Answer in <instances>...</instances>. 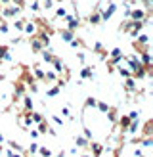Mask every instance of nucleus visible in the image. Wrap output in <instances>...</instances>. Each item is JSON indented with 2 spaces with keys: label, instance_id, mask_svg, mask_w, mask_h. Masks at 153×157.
<instances>
[{
  "label": "nucleus",
  "instance_id": "obj_49",
  "mask_svg": "<svg viewBox=\"0 0 153 157\" xmlns=\"http://www.w3.org/2000/svg\"><path fill=\"white\" fill-rule=\"evenodd\" d=\"M54 2H59V4H61V2H63V0H54Z\"/></svg>",
  "mask_w": 153,
  "mask_h": 157
},
{
  "label": "nucleus",
  "instance_id": "obj_27",
  "mask_svg": "<svg viewBox=\"0 0 153 157\" xmlns=\"http://www.w3.org/2000/svg\"><path fill=\"white\" fill-rule=\"evenodd\" d=\"M31 121L38 124V123H42V121H44V117H42L40 113H35V111H31Z\"/></svg>",
  "mask_w": 153,
  "mask_h": 157
},
{
  "label": "nucleus",
  "instance_id": "obj_43",
  "mask_svg": "<svg viewBox=\"0 0 153 157\" xmlns=\"http://www.w3.org/2000/svg\"><path fill=\"white\" fill-rule=\"evenodd\" d=\"M134 155H136V157H144V151L138 147V150H134Z\"/></svg>",
  "mask_w": 153,
  "mask_h": 157
},
{
  "label": "nucleus",
  "instance_id": "obj_39",
  "mask_svg": "<svg viewBox=\"0 0 153 157\" xmlns=\"http://www.w3.org/2000/svg\"><path fill=\"white\" fill-rule=\"evenodd\" d=\"M52 121H54V123H56V124H58V127H61V124H63V121H61V119H59V117H58V115H52Z\"/></svg>",
  "mask_w": 153,
  "mask_h": 157
},
{
  "label": "nucleus",
  "instance_id": "obj_30",
  "mask_svg": "<svg viewBox=\"0 0 153 157\" xmlns=\"http://www.w3.org/2000/svg\"><path fill=\"white\" fill-rule=\"evenodd\" d=\"M0 33H4V35L10 33V27H8V23L4 19H0Z\"/></svg>",
  "mask_w": 153,
  "mask_h": 157
},
{
  "label": "nucleus",
  "instance_id": "obj_47",
  "mask_svg": "<svg viewBox=\"0 0 153 157\" xmlns=\"http://www.w3.org/2000/svg\"><path fill=\"white\" fill-rule=\"evenodd\" d=\"M58 157H65V153H63V151H59V155H58Z\"/></svg>",
  "mask_w": 153,
  "mask_h": 157
},
{
  "label": "nucleus",
  "instance_id": "obj_9",
  "mask_svg": "<svg viewBox=\"0 0 153 157\" xmlns=\"http://www.w3.org/2000/svg\"><path fill=\"white\" fill-rule=\"evenodd\" d=\"M52 65L56 67V71H54V73H56V75H58V73H63V71H65V65H63V61H61V58H58V56L54 58V61H52Z\"/></svg>",
  "mask_w": 153,
  "mask_h": 157
},
{
  "label": "nucleus",
  "instance_id": "obj_42",
  "mask_svg": "<svg viewBox=\"0 0 153 157\" xmlns=\"http://www.w3.org/2000/svg\"><path fill=\"white\" fill-rule=\"evenodd\" d=\"M76 56H79V61H80V63H84V61H86V56H84L82 52H79V54H76Z\"/></svg>",
  "mask_w": 153,
  "mask_h": 157
},
{
  "label": "nucleus",
  "instance_id": "obj_37",
  "mask_svg": "<svg viewBox=\"0 0 153 157\" xmlns=\"http://www.w3.org/2000/svg\"><path fill=\"white\" fill-rule=\"evenodd\" d=\"M40 6H44V10H52V6H54V0H42Z\"/></svg>",
  "mask_w": 153,
  "mask_h": 157
},
{
  "label": "nucleus",
  "instance_id": "obj_24",
  "mask_svg": "<svg viewBox=\"0 0 153 157\" xmlns=\"http://www.w3.org/2000/svg\"><path fill=\"white\" fill-rule=\"evenodd\" d=\"M96 107H98L102 113H107V111L111 109V105H109V104H105V101H98V104H96Z\"/></svg>",
  "mask_w": 153,
  "mask_h": 157
},
{
  "label": "nucleus",
  "instance_id": "obj_21",
  "mask_svg": "<svg viewBox=\"0 0 153 157\" xmlns=\"http://www.w3.org/2000/svg\"><path fill=\"white\" fill-rule=\"evenodd\" d=\"M23 31H25L27 35H35V33H36V25H35V21L25 23V27H23Z\"/></svg>",
  "mask_w": 153,
  "mask_h": 157
},
{
  "label": "nucleus",
  "instance_id": "obj_26",
  "mask_svg": "<svg viewBox=\"0 0 153 157\" xmlns=\"http://www.w3.org/2000/svg\"><path fill=\"white\" fill-rule=\"evenodd\" d=\"M38 147H40V146H38L36 142H33V144L29 146V150H27V155H25V157H29V155H35V153L38 151Z\"/></svg>",
  "mask_w": 153,
  "mask_h": 157
},
{
  "label": "nucleus",
  "instance_id": "obj_32",
  "mask_svg": "<svg viewBox=\"0 0 153 157\" xmlns=\"http://www.w3.org/2000/svg\"><path fill=\"white\" fill-rule=\"evenodd\" d=\"M107 117H109V121L111 123H115V121H117V109H109V111H107Z\"/></svg>",
  "mask_w": 153,
  "mask_h": 157
},
{
  "label": "nucleus",
  "instance_id": "obj_15",
  "mask_svg": "<svg viewBox=\"0 0 153 157\" xmlns=\"http://www.w3.org/2000/svg\"><path fill=\"white\" fill-rule=\"evenodd\" d=\"M75 144L79 147H82V150H88V146H90V142L84 136H75Z\"/></svg>",
  "mask_w": 153,
  "mask_h": 157
},
{
  "label": "nucleus",
  "instance_id": "obj_44",
  "mask_svg": "<svg viewBox=\"0 0 153 157\" xmlns=\"http://www.w3.org/2000/svg\"><path fill=\"white\" fill-rule=\"evenodd\" d=\"M0 4H10V0H0Z\"/></svg>",
  "mask_w": 153,
  "mask_h": 157
},
{
  "label": "nucleus",
  "instance_id": "obj_29",
  "mask_svg": "<svg viewBox=\"0 0 153 157\" xmlns=\"http://www.w3.org/2000/svg\"><path fill=\"white\" fill-rule=\"evenodd\" d=\"M25 23H27L25 19H15V21H13V27L17 29V31H23V27H25Z\"/></svg>",
  "mask_w": 153,
  "mask_h": 157
},
{
  "label": "nucleus",
  "instance_id": "obj_46",
  "mask_svg": "<svg viewBox=\"0 0 153 157\" xmlns=\"http://www.w3.org/2000/svg\"><path fill=\"white\" fill-rule=\"evenodd\" d=\"M4 142V136H2V132H0V144H2Z\"/></svg>",
  "mask_w": 153,
  "mask_h": 157
},
{
  "label": "nucleus",
  "instance_id": "obj_48",
  "mask_svg": "<svg viewBox=\"0 0 153 157\" xmlns=\"http://www.w3.org/2000/svg\"><path fill=\"white\" fill-rule=\"evenodd\" d=\"M80 157H92V155H88V153H84V155H80Z\"/></svg>",
  "mask_w": 153,
  "mask_h": 157
},
{
  "label": "nucleus",
  "instance_id": "obj_45",
  "mask_svg": "<svg viewBox=\"0 0 153 157\" xmlns=\"http://www.w3.org/2000/svg\"><path fill=\"white\" fill-rule=\"evenodd\" d=\"M4 78H6V77H4V73H0V82H2V81H4Z\"/></svg>",
  "mask_w": 153,
  "mask_h": 157
},
{
  "label": "nucleus",
  "instance_id": "obj_31",
  "mask_svg": "<svg viewBox=\"0 0 153 157\" xmlns=\"http://www.w3.org/2000/svg\"><path fill=\"white\" fill-rule=\"evenodd\" d=\"M36 153H40L42 157H52V150H48V147H38Z\"/></svg>",
  "mask_w": 153,
  "mask_h": 157
},
{
  "label": "nucleus",
  "instance_id": "obj_14",
  "mask_svg": "<svg viewBox=\"0 0 153 157\" xmlns=\"http://www.w3.org/2000/svg\"><path fill=\"white\" fill-rule=\"evenodd\" d=\"M59 36L63 38L65 42H71L75 38V33H71V31H67V29H59Z\"/></svg>",
  "mask_w": 153,
  "mask_h": 157
},
{
  "label": "nucleus",
  "instance_id": "obj_35",
  "mask_svg": "<svg viewBox=\"0 0 153 157\" xmlns=\"http://www.w3.org/2000/svg\"><path fill=\"white\" fill-rule=\"evenodd\" d=\"M31 12H40V2H38V0L31 2Z\"/></svg>",
  "mask_w": 153,
  "mask_h": 157
},
{
  "label": "nucleus",
  "instance_id": "obj_1",
  "mask_svg": "<svg viewBox=\"0 0 153 157\" xmlns=\"http://www.w3.org/2000/svg\"><path fill=\"white\" fill-rule=\"evenodd\" d=\"M107 58H109V63L111 65H121V61L125 59V54H122L121 48H113L109 54H107Z\"/></svg>",
  "mask_w": 153,
  "mask_h": 157
},
{
  "label": "nucleus",
  "instance_id": "obj_33",
  "mask_svg": "<svg viewBox=\"0 0 153 157\" xmlns=\"http://www.w3.org/2000/svg\"><path fill=\"white\" fill-rule=\"evenodd\" d=\"M119 75H121L122 78H128V77H130V71H128L126 67H122V65H119Z\"/></svg>",
  "mask_w": 153,
  "mask_h": 157
},
{
  "label": "nucleus",
  "instance_id": "obj_8",
  "mask_svg": "<svg viewBox=\"0 0 153 157\" xmlns=\"http://www.w3.org/2000/svg\"><path fill=\"white\" fill-rule=\"evenodd\" d=\"M94 77V65H84L80 71V78H92Z\"/></svg>",
  "mask_w": 153,
  "mask_h": 157
},
{
  "label": "nucleus",
  "instance_id": "obj_36",
  "mask_svg": "<svg viewBox=\"0 0 153 157\" xmlns=\"http://www.w3.org/2000/svg\"><path fill=\"white\" fill-rule=\"evenodd\" d=\"M67 15V12H65V8L63 6H59L58 10H56V17H65Z\"/></svg>",
  "mask_w": 153,
  "mask_h": 157
},
{
  "label": "nucleus",
  "instance_id": "obj_13",
  "mask_svg": "<svg viewBox=\"0 0 153 157\" xmlns=\"http://www.w3.org/2000/svg\"><path fill=\"white\" fill-rule=\"evenodd\" d=\"M2 59H6V61H10L12 59V54H10V48H8V46H0V61Z\"/></svg>",
  "mask_w": 153,
  "mask_h": 157
},
{
  "label": "nucleus",
  "instance_id": "obj_20",
  "mask_svg": "<svg viewBox=\"0 0 153 157\" xmlns=\"http://www.w3.org/2000/svg\"><path fill=\"white\" fill-rule=\"evenodd\" d=\"M33 78H38V81H44V71L38 65L33 67Z\"/></svg>",
  "mask_w": 153,
  "mask_h": 157
},
{
  "label": "nucleus",
  "instance_id": "obj_3",
  "mask_svg": "<svg viewBox=\"0 0 153 157\" xmlns=\"http://www.w3.org/2000/svg\"><path fill=\"white\" fill-rule=\"evenodd\" d=\"M19 13H21L19 8H15V6H4L2 10H0V17H17Z\"/></svg>",
  "mask_w": 153,
  "mask_h": 157
},
{
  "label": "nucleus",
  "instance_id": "obj_40",
  "mask_svg": "<svg viewBox=\"0 0 153 157\" xmlns=\"http://www.w3.org/2000/svg\"><path fill=\"white\" fill-rule=\"evenodd\" d=\"M61 113H63L65 117H69V119H73V117H71V109H69V107H63V109H61Z\"/></svg>",
  "mask_w": 153,
  "mask_h": 157
},
{
  "label": "nucleus",
  "instance_id": "obj_2",
  "mask_svg": "<svg viewBox=\"0 0 153 157\" xmlns=\"http://www.w3.org/2000/svg\"><path fill=\"white\" fill-rule=\"evenodd\" d=\"M117 12V4L115 2H109L103 10H99V17H102V21H107V19H111V15Z\"/></svg>",
  "mask_w": 153,
  "mask_h": 157
},
{
  "label": "nucleus",
  "instance_id": "obj_41",
  "mask_svg": "<svg viewBox=\"0 0 153 157\" xmlns=\"http://www.w3.org/2000/svg\"><path fill=\"white\" fill-rule=\"evenodd\" d=\"M29 132H31V138H35V140H36L38 136H40V134H38V130H36V128H31Z\"/></svg>",
  "mask_w": 153,
  "mask_h": 157
},
{
  "label": "nucleus",
  "instance_id": "obj_23",
  "mask_svg": "<svg viewBox=\"0 0 153 157\" xmlns=\"http://www.w3.org/2000/svg\"><path fill=\"white\" fill-rule=\"evenodd\" d=\"M40 56H42V59L46 61V63H52L54 58H56V56H54L52 52H48V50H42V52H40Z\"/></svg>",
  "mask_w": 153,
  "mask_h": 157
},
{
  "label": "nucleus",
  "instance_id": "obj_34",
  "mask_svg": "<svg viewBox=\"0 0 153 157\" xmlns=\"http://www.w3.org/2000/svg\"><path fill=\"white\" fill-rule=\"evenodd\" d=\"M98 100L96 98H86V104H84V107H96Z\"/></svg>",
  "mask_w": 153,
  "mask_h": 157
},
{
  "label": "nucleus",
  "instance_id": "obj_25",
  "mask_svg": "<svg viewBox=\"0 0 153 157\" xmlns=\"http://www.w3.org/2000/svg\"><path fill=\"white\" fill-rule=\"evenodd\" d=\"M140 144H142V147H151L153 140H151V136H145V138H140Z\"/></svg>",
  "mask_w": 153,
  "mask_h": 157
},
{
  "label": "nucleus",
  "instance_id": "obj_38",
  "mask_svg": "<svg viewBox=\"0 0 153 157\" xmlns=\"http://www.w3.org/2000/svg\"><path fill=\"white\" fill-rule=\"evenodd\" d=\"M10 2H13V6H15V8H19V10H21L23 6H25V0H10Z\"/></svg>",
  "mask_w": 153,
  "mask_h": 157
},
{
  "label": "nucleus",
  "instance_id": "obj_12",
  "mask_svg": "<svg viewBox=\"0 0 153 157\" xmlns=\"http://www.w3.org/2000/svg\"><path fill=\"white\" fill-rule=\"evenodd\" d=\"M88 21H90V25H99L102 23V17H99V10H94L90 13V17H88Z\"/></svg>",
  "mask_w": 153,
  "mask_h": 157
},
{
  "label": "nucleus",
  "instance_id": "obj_18",
  "mask_svg": "<svg viewBox=\"0 0 153 157\" xmlns=\"http://www.w3.org/2000/svg\"><path fill=\"white\" fill-rule=\"evenodd\" d=\"M50 127H48V123L42 121V123H38V134H50Z\"/></svg>",
  "mask_w": 153,
  "mask_h": 157
},
{
  "label": "nucleus",
  "instance_id": "obj_22",
  "mask_svg": "<svg viewBox=\"0 0 153 157\" xmlns=\"http://www.w3.org/2000/svg\"><path fill=\"white\" fill-rule=\"evenodd\" d=\"M59 92H61V88H59L58 84H54L52 88H48V90H46V96H48V98H54V96H58Z\"/></svg>",
  "mask_w": 153,
  "mask_h": 157
},
{
  "label": "nucleus",
  "instance_id": "obj_7",
  "mask_svg": "<svg viewBox=\"0 0 153 157\" xmlns=\"http://www.w3.org/2000/svg\"><path fill=\"white\" fill-rule=\"evenodd\" d=\"M23 96H25V84L19 81L17 84H15V88H13V101L19 100V98H23Z\"/></svg>",
  "mask_w": 153,
  "mask_h": 157
},
{
  "label": "nucleus",
  "instance_id": "obj_28",
  "mask_svg": "<svg viewBox=\"0 0 153 157\" xmlns=\"http://www.w3.org/2000/svg\"><path fill=\"white\" fill-rule=\"evenodd\" d=\"M44 81H48V82H54V81H58V75L54 73V71H48V73H44Z\"/></svg>",
  "mask_w": 153,
  "mask_h": 157
},
{
  "label": "nucleus",
  "instance_id": "obj_19",
  "mask_svg": "<svg viewBox=\"0 0 153 157\" xmlns=\"http://www.w3.org/2000/svg\"><path fill=\"white\" fill-rule=\"evenodd\" d=\"M138 128H140V121H130L126 132H128V134H136V130H138Z\"/></svg>",
  "mask_w": 153,
  "mask_h": 157
},
{
  "label": "nucleus",
  "instance_id": "obj_17",
  "mask_svg": "<svg viewBox=\"0 0 153 157\" xmlns=\"http://www.w3.org/2000/svg\"><path fill=\"white\" fill-rule=\"evenodd\" d=\"M23 105H25V111L31 113V111H33V98H31V96H23Z\"/></svg>",
  "mask_w": 153,
  "mask_h": 157
},
{
  "label": "nucleus",
  "instance_id": "obj_5",
  "mask_svg": "<svg viewBox=\"0 0 153 157\" xmlns=\"http://www.w3.org/2000/svg\"><path fill=\"white\" fill-rule=\"evenodd\" d=\"M88 150L92 151V153H90L92 157H102V153H103V150H105V146L99 144V142H90Z\"/></svg>",
  "mask_w": 153,
  "mask_h": 157
},
{
  "label": "nucleus",
  "instance_id": "obj_10",
  "mask_svg": "<svg viewBox=\"0 0 153 157\" xmlns=\"http://www.w3.org/2000/svg\"><path fill=\"white\" fill-rule=\"evenodd\" d=\"M125 90L128 92V94H132L134 90H136V81L132 77H128V78H125Z\"/></svg>",
  "mask_w": 153,
  "mask_h": 157
},
{
  "label": "nucleus",
  "instance_id": "obj_4",
  "mask_svg": "<svg viewBox=\"0 0 153 157\" xmlns=\"http://www.w3.org/2000/svg\"><path fill=\"white\" fill-rule=\"evenodd\" d=\"M65 19H67V23H69L65 29H67V31H71V33H75V29H79V25H80V19H79V17H75L73 13H67V15H65Z\"/></svg>",
  "mask_w": 153,
  "mask_h": 157
},
{
  "label": "nucleus",
  "instance_id": "obj_6",
  "mask_svg": "<svg viewBox=\"0 0 153 157\" xmlns=\"http://www.w3.org/2000/svg\"><path fill=\"white\" fill-rule=\"evenodd\" d=\"M19 127L21 128H25V130H31V127H33V121H31V113H23L19 117Z\"/></svg>",
  "mask_w": 153,
  "mask_h": 157
},
{
  "label": "nucleus",
  "instance_id": "obj_11",
  "mask_svg": "<svg viewBox=\"0 0 153 157\" xmlns=\"http://www.w3.org/2000/svg\"><path fill=\"white\" fill-rule=\"evenodd\" d=\"M31 50H33V52H42V50H44V46H42L40 40H38V36L31 38Z\"/></svg>",
  "mask_w": 153,
  "mask_h": 157
},
{
  "label": "nucleus",
  "instance_id": "obj_16",
  "mask_svg": "<svg viewBox=\"0 0 153 157\" xmlns=\"http://www.w3.org/2000/svg\"><path fill=\"white\" fill-rule=\"evenodd\" d=\"M128 124H130V119H128V115H122L121 119H119V127H121V130H122V132H126Z\"/></svg>",
  "mask_w": 153,
  "mask_h": 157
}]
</instances>
